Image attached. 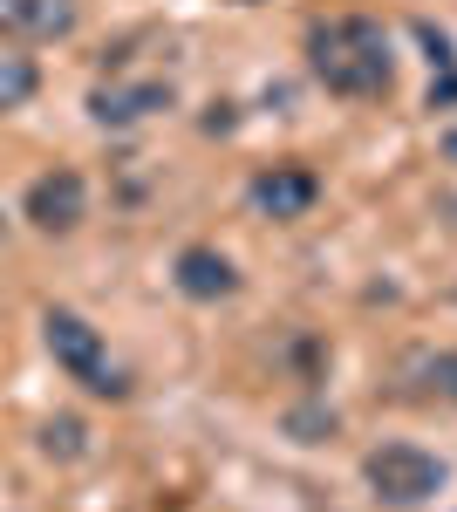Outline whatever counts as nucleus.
<instances>
[{"label":"nucleus","instance_id":"nucleus-1","mask_svg":"<svg viewBox=\"0 0 457 512\" xmlns=\"http://www.w3.org/2000/svg\"><path fill=\"white\" fill-rule=\"evenodd\" d=\"M307 62H314V76L335 96H389V76H396L389 69V35L376 21H362V14L314 28L307 35Z\"/></svg>","mask_w":457,"mask_h":512},{"label":"nucleus","instance_id":"nucleus-2","mask_svg":"<svg viewBox=\"0 0 457 512\" xmlns=\"http://www.w3.org/2000/svg\"><path fill=\"white\" fill-rule=\"evenodd\" d=\"M41 335H48V355H55V362L76 376L82 390L123 396V376H116L110 355H103V335H96L82 315H69V308H48V315H41Z\"/></svg>","mask_w":457,"mask_h":512},{"label":"nucleus","instance_id":"nucleus-3","mask_svg":"<svg viewBox=\"0 0 457 512\" xmlns=\"http://www.w3.org/2000/svg\"><path fill=\"white\" fill-rule=\"evenodd\" d=\"M362 472L376 485V499H389V506H423L430 492H444V465L417 444H382V451H369Z\"/></svg>","mask_w":457,"mask_h":512},{"label":"nucleus","instance_id":"nucleus-4","mask_svg":"<svg viewBox=\"0 0 457 512\" xmlns=\"http://www.w3.org/2000/svg\"><path fill=\"white\" fill-rule=\"evenodd\" d=\"M82 212H89V192H82L76 171H48L28 185V219L41 233H69V226H82Z\"/></svg>","mask_w":457,"mask_h":512},{"label":"nucleus","instance_id":"nucleus-5","mask_svg":"<svg viewBox=\"0 0 457 512\" xmlns=\"http://www.w3.org/2000/svg\"><path fill=\"white\" fill-rule=\"evenodd\" d=\"M314 198H321V178L301 171V164H273V171L253 178V205L267 219H301V212H314Z\"/></svg>","mask_w":457,"mask_h":512},{"label":"nucleus","instance_id":"nucleus-6","mask_svg":"<svg viewBox=\"0 0 457 512\" xmlns=\"http://www.w3.org/2000/svg\"><path fill=\"white\" fill-rule=\"evenodd\" d=\"M96 123H144L157 110H171V89L164 82H116V89H96L89 96Z\"/></svg>","mask_w":457,"mask_h":512},{"label":"nucleus","instance_id":"nucleus-7","mask_svg":"<svg viewBox=\"0 0 457 512\" xmlns=\"http://www.w3.org/2000/svg\"><path fill=\"white\" fill-rule=\"evenodd\" d=\"M0 28L21 41H55L76 28V0H7L0 7Z\"/></svg>","mask_w":457,"mask_h":512},{"label":"nucleus","instance_id":"nucleus-8","mask_svg":"<svg viewBox=\"0 0 457 512\" xmlns=\"http://www.w3.org/2000/svg\"><path fill=\"white\" fill-rule=\"evenodd\" d=\"M178 287H185L191 301H219L239 280H232V260H219L212 246H185V253H178Z\"/></svg>","mask_w":457,"mask_h":512},{"label":"nucleus","instance_id":"nucleus-9","mask_svg":"<svg viewBox=\"0 0 457 512\" xmlns=\"http://www.w3.org/2000/svg\"><path fill=\"white\" fill-rule=\"evenodd\" d=\"M403 376H417V396H444V403H457V355H417Z\"/></svg>","mask_w":457,"mask_h":512},{"label":"nucleus","instance_id":"nucleus-10","mask_svg":"<svg viewBox=\"0 0 457 512\" xmlns=\"http://www.w3.org/2000/svg\"><path fill=\"white\" fill-rule=\"evenodd\" d=\"M35 89H41V76L28 55H0V110H21Z\"/></svg>","mask_w":457,"mask_h":512},{"label":"nucleus","instance_id":"nucleus-11","mask_svg":"<svg viewBox=\"0 0 457 512\" xmlns=\"http://www.w3.org/2000/svg\"><path fill=\"white\" fill-rule=\"evenodd\" d=\"M48 451H82V424H48Z\"/></svg>","mask_w":457,"mask_h":512},{"label":"nucleus","instance_id":"nucleus-12","mask_svg":"<svg viewBox=\"0 0 457 512\" xmlns=\"http://www.w3.org/2000/svg\"><path fill=\"white\" fill-rule=\"evenodd\" d=\"M444 158H451V164H457V130H451V137H444Z\"/></svg>","mask_w":457,"mask_h":512},{"label":"nucleus","instance_id":"nucleus-13","mask_svg":"<svg viewBox=\"0 0 457 512\" xmlns=\"http://www.w3.org/2000/svg\"><path fill=\"white\" fill-rule=\"evenodd\" d=\"M0 7H7V0H0Z\"/></svg>","mask_w":457,"mask_h":512}]
</instances>
